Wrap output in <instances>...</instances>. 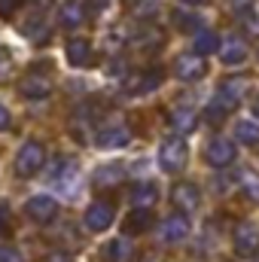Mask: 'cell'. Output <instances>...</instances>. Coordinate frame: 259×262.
Here are the masks:
<instances>
[{
    "instance_id": "5bb4252c",
    "label": "cell",
    "mask_w": 259,
    "mask_h": 262,
    "mask_svg": "<svg viewBox=\"0 0 259 262\" xmlns=\"http://www.w3.org/2000/svg\"><path fill=\"white\" fill-rule=\"evenodd\" d=\"M171 128L177 131V137L198 128V113H195V107H186V104L174 107V110H171Z\"/></svg>"
},
{
    "instance_id": "30bf717a",
    "label": "cell",
    "mask_w": 259,
    "mask_h": 262,
    "mask_svg": "<svg viewBox=\"0 0 259 262\" xmlns=\"http://www.w3.org/2000/svg\"><path fill=\"white\" fill-rule=\"evenodd\" d=\"M204 70H207L204 58L192 52V55H180V58H177V64H174V76L183 79V82H192V79H201V76H204Z\"/></svg>"
},
{
    "instance_id": "5b68a950",
    "label": "cell",
    "mask_w": 259,
    "mask_h": 262,
    "mask_svg": "<svg viewBox=\"0 0 259 262\" xmlns=\"http://www.w3.org/2000/svg\"><path fill=\"white\" fill-rule=\"evenodd\" d=\"M110 223H113V204H107V201H95V204H89V210H85V216H82L85 232L101 235V232L110 229Z\"/></svg>"
},
{
    "instance_id": "277c9868",
    "label": "cell",
    "mask_w": 259,
    "mask_h": 262,
    "mask_svg": "<svg viewBox=\"0 0 259 262\" xmlns=\"http://www.w3.org/2000/svg\"><path fill=\"white\" fill-rule=\"evenodd\" d=\"M244 92H247V79H244V76H238V79H223V85H220V92H217V98H213V107H220L223 113H229V110L238 107V101H241Z\"/></svg>"
},
{
    "instance_id": "e0dca14e",
    "label": "cell",
    "mask_w": 259,
    "mask_h": 262,
    "mask_svg": "<svg viewBox=\"0 0 259 262\" xmlns=\"http://www.w3.org/2000/svg\"><path fill=\"white\" fill-rule=\"evenodd\" d=\"M18 92H21L25 98H49V95H52V82H49L46 76H25V79L18 82Z\"/></svg>"
},
{
    "instance_id": "484cf974",
    "label": "cell",
    "mask_w": 259,
    "mask_h": 262,
    "mask_svg": "<svg viewBox=\"0 0 259 262\" xmlns=\"http://www.w3.org/2000/svg\"><path fill=\"white\" fill-rule=\"evenodd\" d=\"M0 262H25V259H21L18 250H12V247H0Z\"/></svg>"
},
{
    "instance_id": "3957f363",
    "label": "cell",
    "mask_w": 259,
    "mask_h": 262,
    "mask_svg": "<svg viewBox=\"0 0 259 262\" xmlns=\"http://www.w3.org/2000/svg\"><path fill=\"white\" fill-rule=\"evenodd\" d=\"M235 156H238V149H235V143L226 140V137H213V140L204 146V162H207L210 168H229V165L235 162Z\"/></svg>"
},
{
    "instance_id": "f1b7e54d",
    "label": "cell",
    "mask_w": 259,
    "mask_h": 262,
    "mask_svg": "<svg viewBox=\"0 0 259 262\" xmlns=\"http://www.w3.org/2000/svg\"><path fill=\"white\" fill-rule=\"evenodd\" d=\"M3 232H6V207L0 204V235H3Z\"/></svg>"
},
{
    "instance_id": "52a82bcc",
    "label": "cell",
    "mask_w": 259,
    "mask_h": 262,
    "mask_svg": "<svg viewBox=\"0 0 259 262\" xmlns=\"http://www.w3.org/2000/svg\"><path fill=\"white\" fill-rule=\"evenodd\" d=\"M25 210H28V216H31L34 223L49 226V223L58 216V201H55L52 195H34V198H28Z\"/></svg>"
},
{
    "instance_id": "d6986e66",
    "label": "cell",
    "mask_w": 259,
    "mask_h": 262,
    "mask_svg": "<svg viewBox=\"0 0 259 262\" xmlns=\"http://www.w3.org/2000/svg\"><path fill=\"white\" fill-rule=\"evenodd\" d=\"M104 259L107 262H134V247L125 238H116L104 247Z\"/></svg>"
},
{
    "instance_id": "4316f807",
    "label": "cell",
    "mask_w": 259,
    "mask_h": 262,
    "mask_svg": "<svg viewBox=\"0 0 259 262\" xmlns=\"http://www.w3.org/2000/svg\"><path fill=\"white\" fill-rule=\"evenodd\" d=\"M18 3H21V0H0V15H3V18L12 15V12L18 9Z\"/></svg>"
},
{
    "instance_id": "8fae6325",
    "label": "cell",
    "mask_w": 259,
    "mask_h": 262,
    "mask_svg": "<svg viewBox=\"0 0 259 262\" xmlns=\"http://www.w3.org/2000/svg\"><path fill=\"white\" fill-rule=\"evenodd\" d=\"M162 79H165V73H162V70H156V67L140 70L137 76H131L128 92H131V95H149V92H156V89L162 85Z\"/></svg>"
},
{
    "instance_id": "9c48e42d",
    "label": "cell",
    "mask_w": 259,
    "mask_h": 262,
    "mask_svg": "<svg viewBox=\"0 0 259 262\" xmlns=\"http://www.w3.org/2000/svg\"><path fill=\"white\" fill-rule=\"evenodd\" d=\"M171 204H174L180 213L195 210V207L201 204V192H198V186H195V183H177V186L171 189Z\"/></svg>"
},
{
    "instance_id": "d4e9b609",
    "label": "cell",
    "mask_w": 259,
    "mask_h": 262,
    "mask_svg": "<svg viewBox=\"0 0 259 262\" xmlns=\"http://www.w3.org/2000/svg\"><path fill=\"white\" fill-rule=\"evenodd\" d=\"M241 189H244V195L250 198V201H259V177H253V174H244Z\"/></svg>"
},
{
    "instance_id": "6da1fadb",
    "label": "cell",
    "mask_w": 259,
    "mask_h": 262,
    "mask_svg": "<svg viewBox=\"0 0 259 262\" xmlns=\"http://www.w3.org/2000/svg\"><path fill=\"white\" fill-rule=\"evenodd\" d=\"M186 156H189V149H186V140L183 137H165L162 140V146H159V168L162 171H168V174H177L183 165H186Z\"/></svg>"
},
{
    "instance_id": "603a6c76",
    "label": "cell",
    "mask_w": 259,
    "mask_h": 262,
    "mask_svg": "<svg viewBox=\"0 0 259 262\" xmlns=\"http://www.w3.org/2000/svg\"><path fill=\"white\" fill-rule=\"evenodd\" d=\"M122 177H125L122 165H113V168H101V171L95 174V186H116V183H122Z\"/></svg>"
},
{
    "instance_id": "44dd1931",
    "label": "cell",
    "mask_w": 259,
    "mask_h": 262,
    "mask_svg": "<svg viewBox=\"0 0 259 262\" xmlns=\"http://www.w3.org/2000/svg\"><path fill=\"white\" fill-rule=\"evenodd\" d=\"M153 226V210H131L125 216V232L128 235H143Z\"/></svg>"
},
{
    "instance_id": "4dcf8cb0",
    "label": "cell",
    "mask_w": 259,
    "mask_h": 262,
    "mask_svg": "<svg viewBox=\"0 0 259 262\" xmlns=\"http://www.w3.org/2000/svg\"><path fill=\"white\" fill-rule=\"evenodd\" d=\"M180 3H186V6H198V3H204V0H180Z\"/></svg>"
},
{
    "instance_id": "8992f818",
    "label": "cell",
    "mask_w": 259,
    "mask_h": 262,
    "mask_svg": "<svg viewBox=\"0 0 259 262\" xmlns=\"http://www.w3.org/2000/svg\"><path fill=\"white\" fill-rule=\"evenodd\" d=\"M232 247H235V253L238 256H259V229L253 223H241L238 229H235V235H232Z\"/></svg>"
},
{
    "instance_id": "cb8c5ba5",
    "label": "cell",
    "mask_w": 259,
    "mask_h": 262,
    "mask_svg": "<svg viewBox=\"0 0 259 262\" xmlns=\"http://www.w3.org/2000/svg\"><path fill=\"white\" fill-rule=\"evenodd\" d=\"M174 25H177L180 31H201V18L192 15V12H177V15H174Z\"/></svg>"
},
{
    "instance_id": "7a4b0ae2",
    "label": "cell",
    "mask_w": 259,
    "mask_h": 262,
    "mask_svg": "<svg viewBox=\"0 0 259 262\" xmlns=\"http://www.w3.org/2000/svg\"><path fill=\"white\" fill-rule=\"evenodd\" d=\"M43 162H46V146L40 140H28L15 152V174L18 177H34L43 168Z\"/></svg>"
},
{
    "instance_id": "f546056e",
    "label": "cell",
    "mask_w": 259,
    "mask_h": 262,
    "mask_svg": "<svg viewBox=\"0 0 259 262\" xmlns=\"http://www.w3.org/2000/svg\"><path fill=\"white\" fill-rule=\"evenodd\" d=\"M250 110H253V116L259 119V95H256V101H253V107H250Z\"/></svg>"
},
{
    "instance_id": "7c38bea8",
    "label": "cell",
    "mask_w": 259,
    "mask_h": 262,
    "mask_svg": "<svg viewBox=\"0 0 259 262\" xmlns=\"http://www.w3.org/2000/svg\"><path fill=\"white\" fill-rule=\"evenodd\" d=\"M95 140H98V146H101V149H119V146H125V143L131 140V134H128L125 125H119V122H116V125H104V128L98 131V137H95Z\"/></svg>"
},
{
    "instance_id": "7402d4cb",
    "label": "cell",
    "mask_w": 259,
    "mask_h": 262,
    "mask_svg": "<svg viewBox=\"0 0 259 262\" xmlns=\"http://www.w3.org/2000/svg\"><path fill=\"white\" fill-rule=\"evenodd\" d=\"M235 137H238L241 143H247V146H259V125L241 119V122L235 125Z\"/></svg>"
},
{
    "instance_id": "4fadbf2b",
    "label": "cell",
    "mask_w": 259,
    "mask_h": 262,
    "mask_svg": "<svg viewBox=\"0 0 259 262\" xmlns=\"http://www.w3.org/2000/svg\"><path fill=\"white\" fill-rule=\"evenodd\" d=\"M220 61L229 67H238L247 61V43L244 40H238V37H229V40H223V46H220Z\"/></svg>"
},
{
    "instance_id": "ffe728a7",
    "label": "cell",
    "mask_w": 259,
    "mask_h": 262,
    "mask_svg": "<svg viewBox=\"0 0 259 262\" xmlns=\"http://www.w3.org/2000/svg\"><path fill=\"white\" fill-rule=\"evenodd\" d=\"M220 46H223V40H220V34L217 31H198L195 34V55H213V52H220Z\"/></svg>"
},
{
    "instance_id": "83f0119b",
    "label": "cell",
    "mask_w": 259,
    "mask_h": 262,
    "mask_svg": "<svg viewBox=\"0 0 259 262\" xmlns=\"http://www.w3.org/2000/svg\"><path fill=\"white\" fill-rule=\"evenodd\" d=\"M6 125H9V110H6V107L0 104V131L6 128Z\"/></svg>"
},
{
    "instance_id": "9a60e30c",
    "label": "cell",
    "mask_w": 259,
    "mask_h": 262,
    "mask_svg": "<svg viewBox=\"0 0 259 262\" xmlns=\"http://www.w3.org/2000/svg\"><path fill=\"white\" fill-rule=\"evenodd\" d=\"M67 61H70V67H89L92 64V43L82 37L67 40Z\"/></svg>"
},
{
    "instance_id": "2e32d148",
    "label": "cell",
    "mask_w": 259,
    "mask_h": 262,
    "mask_svg": "<svg viewBox=\"0 0 259 262\" xmlns=\"http://www.w3.org/2000/svg\"><path fill=\"white\" fill-rule=\"evenodd\" d=\"M156 201H159V186L149 183V180H143V183H137V186L131 189V204H134V210H149Z\"/></svg>"
},
{
    "instance_id": "ac0fdd59",
    "label": "cell",
    "mask_w": 259,
    "mask_h": 262,
    "mask_svg": "<svg viewBox=\"0 0 259 262\" xmlns=\"http://www.w3.org/2000/svg\"><path fill=\"white\" fill-rule=\"evenodd\" d=\"M82 18H85V9H82V3H76V0H70V3H64L61 9H58V25L61 28H79L82 25Z\"/></svg>"
},
{
    "instance_id": "ba28073f",
    "label": "cell",
    "mask_w": 259,
    "mask_h": 262,
    "mask_svg": "<svg viewBox=\"0 0 259 262\" xmlns=\"http://www.w3.org/2000/svg\"><path fill=\"white\" fill-rule=\"evenodd\" d=\"M159 235H162V241H168V244L186 241V235H189V220H186V213H171V216L162 223Z\"/></svg>"
}]
</instances>
